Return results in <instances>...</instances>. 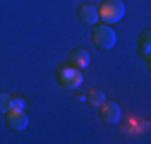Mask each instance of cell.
Listing matches in <instances>:
<instances>
[{"label":"cell","instance_id":"1","mask_svg":"<svg viewBox=\"0 0 151 144\" xmlns=\"http://www.w3.org/2000/svg\"><path fill=\"white\" fill-rule=\"evenodd\" d=\"M125 17V3L122 0H103V5L99 7V19L106 24H118Z\"/></svg>","mask_w":151,"mask_h":144},{"label":"cell","instance_id":"5","mask_svg":"<svg viewBox=\"0 0 151 144\" xmlns=\"http://www.w3.org/2000/svg\"><path fill=\"white\" fill-rule=\"evenodd\" d=\"M101 118H103V122H108V125H118V122H120V106L113 103V101H103V106H101Z\"/></svg>","mask_w":151,"mask_h":144},{"label":"cell","instance_id":"10","mask_svg":"<svg viewBox=\"0 0 151 144\" xmlns=\"http://www.w3.org/2000/svg\"><path fill=\"white\" fill-rule=\"evenodd\" d=\"M27 101L22 96H10V111H24Z\"/></svg>","mask_w":151,"mask_h":144},{"label":"cell","instance_id":"2","mask_svg":"<svg viewBox=\"0 0 151 144\" xmlns=\"http://www.w3.org/2000/svg\"><path fill=\"white\" fill-rule=\"evenodd\" d=\"M58 79H60V86L70 89V91H74V89H79V86L84 84L82 70L74 67V65H63V67H58Z\"/></svg>","mask_w":151,"mask_h":144},{"label":"cell","instance_id":"9","mask_svg":"<svg viewBox=\"0 0 151 144\" xmlns=\"http://www.w3.org/2000/svg\"><path fill=\"white\" fill-rule=\"evenodd\" d=\"M86 101H89L91 106L101 108V106H103V101H106V96H103V91H91V94L86 96Z\"/></svg>","mask_w":151,"mask_h":144},{"label":"cell","instance_id":"4","mask_svg":"<svg viewBox=\"0 0 151 144\" xmlns=\"http://www.w3.org/2000/svg\"><path fill=\"white\" fill-rule=\"evenodd\" d=\"M5 122H7V127L14 130V132H22V130L29 127V118H27L24 111H10V115H7Z\"/></svg>","mask_w":151,"mask_h":144},{"label":"cell","instance_id":"6","mask_svg":"<svg viewBox=\"0 0 151 144\" xmlns=\"http://www.w3.org/2000/svg\"><path fill=\"white\" fill-rule=\"evenodd\" d=\"M79 19L84 22V24H99V7L96 5H89V3H84V5H79Z\"/></svg>","mask_w":151,"mask_h":144},{"label":"cell","instance_id":"11","mask_svg":"<svg viewBox=\"0 0 151 144\" xmlns=\"http://www.w3.org/2000/svg\"><path fill=\"white\" fill-rule=\"evenodd\" d=\"M0 113H10V94L0 91Z\"/></svg>","mask_w":151,"mask_h":144},{"label":"cell","instance_id":"7","mask_svg":"<svg viewBox=\"0 0 151 144\" xmlns=\"http://www.w3.org/2000/svg\"><path fill=\"white\" fill-rule=\"evenodd\" d=\"M89 63H91L89 50H84V48H74V50L70 53V65L79 67V70H86V67H89Z\"/></svg>","mask_w":151,"mask_h":144},{"label":"cell","instance_id":"8","mask_svg":"<svg viewBox=\"0 0 151 144\" xmlns=\"http://www.w3.org/2000/svg\"><path fill=\"white\" fill-rule=\"evenodd\" d=\"M139 48H142V55L149 60V55H151V34H149V31L142 34V39H139Z\"/></svg>","mask_w":151,"mask_h":144},{"label":"cell","instance_id":"3","mask_svg":"<svg viewBox=\"0 0 151 144\" xmlns=\"http://www.w3.org/2000/svg\"><path fill=\"white\" fill-rule=\"evenodd\" d=\"M93 43H96L101 50H110L113 46H115L118 36H115V29H113L110 24H93Z\"/></svg>","mask_w":151,"mask_h":144}]
</instances>
